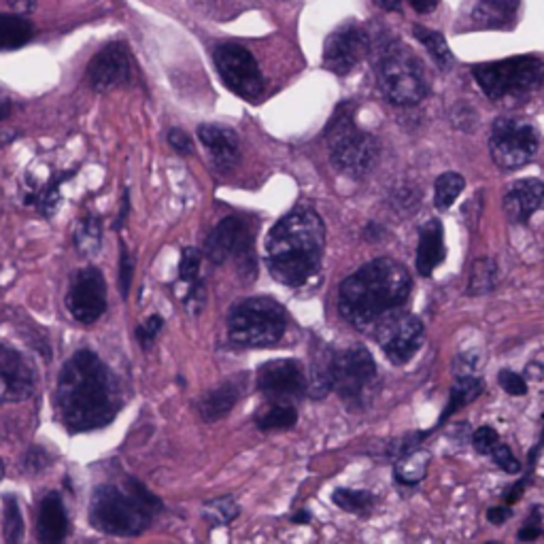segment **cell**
<instances>
[{
    "label": "cell",
    "instance_id": "11",
    "mask_svg": "<svg viewBox=\"0 0 544 544\" xmlns=\"http://www.w3.org/2000/svg\"><path fill=\"white\" fill-rule=\"evenodd\" d=\"M377 338L391 364H407L421 347L423 324L419 317L410 313H400V308H398V311L385 315L378 321Z\"/></svg>",
    "mask_w": 544,
    "mask_h": 544
},
{
    "label": "cell",
    "instance_id": "50",
    "mask_svg": "<svg viewBox=\"0 0 544 544\" xmlns=\"http://www.w3.org/2000/svg\"><path fill=\"white\" fill-rule=\"evenodd\" d=\"M525 377L531 378V381H540V378L544 377V368H542V364L531 362V364L528 366V368H525Z\"/></svg>",
    "mask_w": 544,
    "mask_h": 544
},
{
    "label": "cell",
    "instance_id": "38",
    "mask_svg": "<svg viewBox=\"0 0 544 544\" xmlns=\"http://www.w3.org/2000/svg\"><path fill=\"white\" fill-rule=\"evenodd\" d=\"M132 277H135V259H132L128 247L122 243L119 245V289H122L124 298H128Z\"/></svg>",
    "mask_w": 544,
    "mask_h": 544
},
{
    "label": "cell",
    "instance_id": "15",
    "mask_svg": "<svg viewBox=\"0 0 544 544\" xmlns=\"http://www.w3.org/2000/svg\"><path fill=\"white\" fill-rule=\"evenodd\" d=\"M257 389L266 400L292 402L307 391V377L302 366L294 359H275L257 370Z\"/></svg>",
    "mask_w": 544,
    "mask_h": 544
},
{
    "label": "cell",
    "instance_id": "17",
    "mask_svg": "<svg viewBox=\"0 0 544 544\" xmlns=\"http://www.w3.org/2000/svg\"><path fill=\"white\" fill-rule=\"evenodd\" d=\"M35 391V372L26 358L0 345V404L24 402Z\"/></svg>",
    "mask_w": 544,
    "mask_h": 544
},
{
    "label": "cell",
    "instance_id": "23",
    "mask_svg": "<svg viewBox=\"0 0 544 544\" xmlns=\"http://www.w3.org/2000/svg\"><path fill=\"white\" fill-rule=\"evenodd\" d=\"M521 0H480L474 9V22L483 28H510L517 22Z\"/></svg>",
    "mask_w": 544,
    "mask_h": 544
},
{
    "label": "cell",
    "instance_id": "9",
    "mask_svg": "<svg viewBox=\"0 0 544 544\" xmlns=\"http://www.w3.org/2000/svg\"><path fill=\"white\" fill-rule=\"evenodd\" d=\"M540 136L529 119L499 117L496 119L489 136V154L498 168L517 170L534 160Z\"/></svg>",
    "mask_w": 544,
    "mask_h": 544
},
{
    "label": "cell",
    "instance_id": "43",
    "mask_svg": "<svg viewBox=\"0 0 544 544\" xmlns=\"http://www.w3.org/2000/svg\"><path fill=\"white\" fill-rule=\"evenodd\" d=\"M540 531H542V515L540 510L534 509L528 521H525L523 529L519 531V540H536V538L540 536Z\"/></svg>",
    "mask_w": 544,
    "mask_h": 544
},
{
    "label": "cell",
    "instance_id": "18",
    "mask_svg": "<svg viewBox=\"0 0 544 544\" xmlns=\"http://www.w3.org/2000/svg\"><path fill=\"white\" fill-rule=\"evenodd\" d=\"M247 247H251V237L249 232H247L245 221L238 217H226L213 227L211 234H208L205 256L211 259L213 264H224L230 257H251L245 256Z\"/></svg>",
    "mask_w": 544,
    "mask_h": 544
},
{
    "label": "cell",
    "instance_id": "6",
    "mask_svg": "<svg viewBox=\"0 0 544 544\" xmlns=\"http://www.w3.org/2000/svg\"><path fill=\"white\" fill-rule=\"evenodd\" d=\"M287 327V313L279 302L257 296L240 300L227 315V334L238 347H275Z\"/></svg>",
    "mask_w": 544,
    "mask_h": 544
},
{
    "label": "cell",
    "instance_id": "53",
    "mask_svg": "<svg viewBox=\"0 0 544 544\" xmlns=\"http://www.w3.org/2000/svg\"><path fill=\"white\" fill-rule=\"evenodd\" d=\"M11 109L14 106H11L9 100H0V119H7L11 116Z\"/></svg>",
    "mask_w": 544,
    "mask_h": 544
},
{
    "label": "cell",
    "instance_id": "32",
    "mask_svg": "<svg viewBox=\"0 0 544 544\" xmlns=\"http://www.w3.org/2000/svg\"><path fill=\"white\" fill-rule=\"evenodd\" d=\"M334 504L353 515H368L375 509L377 499L370 491H358V489H337L332 493Z\"/></svg>",
    "mask_w": 544,
    "mask_h": 544
},
{
    "label": "cell",
    "instance_id": "13",
    "mask_svg": "<svg viewBox=\"0 0 544 544\" xmlns=\"http://www.w3.org/2000/svg\"><path fill=\"white\" fill-rule=\"evenodd\" d=\"M66 307L81 324H94L106 308V281L98 268L75 272L66 294Z\"/></svg>",
    "mask_w": 544,
    "mask_h": 544
},
{
    "label": "cell",
    "instance_id": "37",
    "mask_svg": "<svg viewBox=\"0 0 544 544\" xmlns=\"http://www.w3.org/2000/svg\"><path fill=\"white\" fill-rule=\"evenodd\" d=\"M200 264H202V256H200L198 249H194V247H187V249H183L181 262H179L181 281L187 283V286H194V283H198Z\"/></svg>",
    "mask_w": 544,
    "mask_h": 544
},
{
    "label": "cell",
    "instance_id": "45",
    "mask_svg": "<svg viewBox=\"0 0 544 544\" xmlns=\"http://www.w3.org/2000/svg\"><path fill=\"white\" fill-rule=\"evenodd\" d=\"M49 464V455L43 451V448L35 447L30 448V453L26 455V470L28 472H41L43 468H45Z\"/></svg>",
    "mask_w": 544,
    "mask_h": 544
},
{
    "label": "cell",
    "instance_id": "22",
    "mask_svg": "<svg viewBox=\"0 0 544 544\" xmlns=\"http://www.w3.org/2000/svg\"><path fill=\"white\" fill-rule=\"evenodd\" d=\"M68 534V517L58 493H47L39 509V540L54 544Z\"/></svg>",
    "mask_w": 544,
    "mask_h": 544
},
{
    "label": "cell",
    "instance_id": "33",
    "mask_svg": "<svg viewBox=\"0 0 544 544\" xmlns=\"http://www.w3.org/2000/svg\"><path fill=\"white\" fill-rule=\"evenodd\" d=\"M466 181L458 173H445L436 179L434 186V205L438 208H448L458 200V196L464 192Z\"/></svg>",
    "mask_w": 544,
    "mask_h": 544
},
{
    "label": "cell",
    "instance_id": "35",
    "mask_svg": "<svg viewBox=\"0 0 544 544\" xmlns=\"http://www.w3.org/2000/svg\"><path fill=\"white\" fill-rule=\"evenodd\" d=\"M66 176H71V175L55 176L54 181H49L45 187L39 189V192L30 194L26 198L28 205H35L43 215H54L55 208H58V202H60V183L65 181Z\"/></svg>",
    "mask_w": 544,
    "mask_h": 544
},
{
    "label": "cell",
    "instance_id": "28",
    "mask_svg": "<svg viewBox=\"0 0 544 544\" xmlns=\"http://www.w3.org/2000/svg\"><path fill=\"white\" fill-rule=\"evenodd\" d=\"M394 474L396 480L402 485H417L419 480L426 477L428 466H429V453L423 451V448H415L402 458L394 461Z\"/></svg>",
    "mask_w": 544,
    "mask_h": 544
},
{
    "label": "cell",
    "instance_id": "41",
    "mask_svg": "<svg viewBox=\"0 0 544 544\" xmlns=\"http://www.w3.org/2000/svg\"><path fill=\"white\" fill-rule=\"evenodd\" d=\"M498 442H499V436H498L496 429L489 428V426L479 428L477 432H474V436H472L474 448H477V451L483 453V455H489L491 448L496 447Z\"/></svg>",
    "mask_w": 544,
    "mask_h": 544
},
{
    "label": "cell",
    "instance_id": "44",
    "mask_svg": "<svg viewBox=\"0 0 544 544\" xmlns=\"http://www.w3.org/2000/svg\"><path fill=\"white\" fill-rule=\"evenodd\" d=\"M168 143H170V147H173L179 156H189L194 151L192 138H189L186 132L179 130V128H173L168 132Z\"/></svg>",
    "mask_w": 544,
    "mask_h": 544
},
{
    "label": "cell",
    "instance_id": "40",
    "mask_svg": "<svg viewBox=\"0 0 544 544\" xmlns=\"http://www.w3.org/2000/svg\"><path fill=\"white\" fill-rule=\"evenodd\" d=\"M498 383L502 385V389L510 396L528 394V383H525V377L517 375V372H512V370H499Z\"/></svg>",
    "mask_w": 544,
    "mask_h": 544
},
{
    "label": "cell",
    "instance_id": "5",
    "mask_svg": "<svg viewBox=\"0 0 544 544\" xmlns=\"http://www.w3.org/2000/svg\"><path fill=\"white\" fill-rule=\"evenodd\" d=\"M327 147L334 166L353 179L368 175L378 160L377 138L358 128L349 103L338 106L327 126Z\"/></svg>",
    "mask_w": 544,
    "mask_h": 544
},
{
    "label": "cell",
    "instance_id": "30",
    "mask_svg": "<svg viewBox=\"0 0 544 544\" xmlns=\"http://www.w3.org/2000/svg\"><path fill=\"white\" fill-rule=\"evenodd\" d=\"M413 35L417 36V39H419V43H423V47L428 49V54L432 55L440 71H448V68L453 66V54L447 45L445 36H442L438 30L423 28V26H419V24H417V26L413 28Z\"/></svg>",
    "mask_w": 544,
    "mask_h": 544
},
{
    "label": "cell",
    "instance_id": "52",
    "mask_svg": "<svg viewBox=\"0 0 544 544\" xmlns=\"http://www.w3.org/2000/svg\"><path fill=\"white\" fill-rule=\"evenodd\" d=\"M375 3L385 11H398V9H400L402 0H375Z\"/></svg>",
    "mask_w": 544,
    "mask_h": 544
},
{
    "label": "cell",
    "instance_id": "1",
    "mask_svg": "<svg viewBox=\"0 0 544 544\" xmlns=\"http://www.w3.org/2000/svg\"><path fill=\"white\" fill-rule=\"evenodd\" d=\"M55 407L68 432H92L116 419L122 407L119 385L103 359L77 351L62 366Z\"/></svg>",
    "mask_w": 544,
    "mask_h": 544
},
{
    "label": "cell",
    "instance_id": "48",
    "mask_svg": "<svg viewBox=\"0 0 544 544\" xmlns=\"http://www.w3.org/2000/svg\"><path fill=\"white\" fill-rule=\"evenodd\" d=\"M410 5H413L415 11H419V14H432V11L438 7V0H408Z\"/></svg>",
    "mask_w": 544,
    "mask_h": 544
},
{
    "label": "cell",
    "instance_id": "24",
    "mask_svg": "<svg viewBox=\"0 0 544 544\" xmlns=\"http://www.w3.org/2000/svg\"><path fill=\"white\" fill-rule=\"evenodd\" d=\"M240 388L234 381L221 383L219 388H215L200 398L198 410L202 419L213 423L224 419V417L234 408V404L238 402Z\"/></svg>",
    "mask_w": 544,
    "mask_h": 544
},
{
    "label": "cell",
    "instance_id": "20",
    "mask_svg": "<svg viewBox=\"0 0 544 544\" xmlns=\"http://www.w3.org/2000/svg\"><path fill=\"white\" fill-rule=\"evenodd\" d=\"M544 200V183L540 179H521L506 189L504 213L512 224H525Z\"/></svg>",
    "mask_w": 544,
    "mask_h": 544
},
{
    "label": "cell",
    "instance_id": "16",
    "mask_svg": "<svg viewBox=\"0 0 544 544\" xmlns=\"http://www.w3.org/2000/svg\"><path fill=\"white\" fill-rule=\"evenodd\" d=\"M368 49V36L362 28L345 26L327 36L324 47V66L334 75H349Z\"/></svg>",
    "mask_w": 544,
    "mask_h": 544
},
{
    "label": "cell",
    "instance_id": "47",
    "mask_svg": "<svg viewBox=\"0 0 544 544\" xmlns=\"http://www.w3.org/2000/svg\"><path fill=\"white\" fill-rule=\"evenodd\" d=\"M130 213V189H124V196H122V211H119L117 219H116V227H122L126 217H128Z\"/></svg>",
    "mask_w": 544,
    "mask_h": 544
},
{
    "label": "cell",
    "instance_id": "25",
    "mask_svg": "<svg viewBox=\"0 0 544 544\" xmlns=\"http://www.w3.org/2000/svg\"><path fill=\"white\" fill-rule=\"evenodd\" d=\"M35 26L20 14H0V52H14L28 45Z\"/></svg>",
    "mask_w": 544,
    "mask_h": 544
},
{
    "label": "cell",
    "instance_id": "26",
    "mask_svg": "<svg viewBox=\"0 0 544 544\" xmlns=\"http://www.w3.org/2000/svg\"><path fill=\"white\" fill-rule=\"evenodd\" d=\"M256 426L264 432H272V429H289L298 421V413H296L294 404L287 400H268L266 407H262L253 417Z\"/></svg>",
    "mask_w": 544,
    "mask_h": 544
},
{
    "label": "cell",
    "instance_id": "31",
    "mask_svg": "<svg viewBox=\"0 0 544 544\" xmlns=\"http://www.w3.org/2000/svg\"><path fill=\"white\" fill-rule=\"evenodd\" d=\"M75 245L86 256H94V253L100 251V247H103V227H100V221L96 217H86L79 221L77 230H75Z\"/></svg>",
    "mask_w": 544,
    "mask_h": 544
},
{
    "label": "cell",
    "instance_id": "21",
    "mask_svg": "<svg viewBox=\"0 0 544 544\" xmlns=\"http://www.w3.org/2000/svg\"><path fill=\"white\" fill-rule=\"evenodd\" d=\"M445 230L440 219H428L419 227V245H417V272L421 277H429L434 268H438L445 259Z\"/></svg>",
    "mask_w": 544,
    "mask_h": 544
},
{
    "label": "cell",
    "instance_id": "34",
    "mask_svg": "<svg viewBox=\"0 0 544 544\" xmlns=\"http://www.w3.org/2000/svg\"><path fill=\"white\" fill-rule=\"evenodd\" d=\"M238 504L232 496L208 499L205 504V517L211 525H227L238 517Z\"/></svg>",
    "mask_w": 544,
    "mask_h": 544
},
{
    "label": "cell",
    "instance_id": "56",
    "mask_svg": "<svg viewBox=\"0 0 544 544\" xmlns=\"http://www.w3.org/2000/svg\"><path fill=\"white\" fill-rule=\"evenodd\" d=\"M542 421H544V415H542ZM542 440H544V436H542Z\"/></svg>",
    "mask_w": 544,
    "mask_h": 544
},
{
    "label": "cell",
    "instance_id": "29",
    "mask_svg": "<svg viewBox=\"0 0 544 544\" xmlns=\"http://www.w3.org/2000/svg\"><path fill=\"white\" fill-rule=\"evenodd\" d=\"M498 281H499V268H498L496 259L479 257L477 262L472 264L470 283H468V294L470 296L489 294L498 287Z\"/></svg>",
    "mask_w": 544,
    "mask_h": 544
},
{
    "label": "cell",
    "instance_id": "10",
    "mask_svg": "<svg viewBox=\"0 0 544 544\" xmlns=\"http://www.w3.org/2000/svg\"><path fill=\"white\" fill-rule=\"evenodd\" d=\"M215 66L227 90L245 100H257L264 94V77L249 49L238 43H221L213 52Z\"/></svg>",
    "mask_w": 544,
    "mask_h": 544
},
{
    "label": "cell",
    "instance_id": "39",
    "mask_svg": "<svg viewBox=\"0 0 544 544\" xmlns=\"http://www.w3.org/2000/svg\"><path fill=\"white\" fill-rule=\"evenodd\" d=\"M489 455L493 458V461H496V466L502 468L504 472L517 474L519 470H521V464H519V459L515 458V455H512L510 447L502 445V442H498V445L491 448Z\"/></svg>",
    "mask_w": 544,
    "mask_h": 544
},
{
    "label": "cell",
    "instance_id": "12",
    "mask_svg": "<svg viewBox=\"0 0 544 544\" xmlns=\"http://www.w3.org/2000/svg\"><path fill=\"white\" fill-rule=\"evenodd\" d=\"M377 364L364 347L340 351L332 358V388L345 400L362 398L366 388L375 381Z\"/></svg>",
    "mask_w": 544,
    "mask_h": 544
},
{
    "label": "cell",
    "instance_id": "19",
    "mask_svg": "<svg viewBox=\"0 0 544 544\" xmlns=\"http://www.w3.org/2000/svg\"><path fill=\"white\" fill-rule=\"evenodd\" d=\"M198 138L219 173H230L237 168L240 160V141L232 128L219 124H202L198 128Z\"/></svg>",
    "mask_w": 544,
    "mask_h": 544
},
{
    "label": "cell",
    "instance_id": "4",
    "mask_svg": "<svg viewBox=\"0 0 544 544\" xmlns=\"http://www.w3.org/2000/svg\"><path fill=\"white\" fill-rule=\"evenodd\" d=\"M162 502L138 480L130 479L128 489L103 485L94 491L90 504V521L98 531L111 536H136L147 529Z\"/></svg>",
    "mask_w": 544,
    "mask_h": 544
},
{
    "label": "cell",
    "instance_id": "14",
    "mask_svg": "<svg viewBox=\"0 0 544 544\" xmlns=\"http://www.w3.org/2000/svg\"><path fill=\"white\" fill-rule=\"evenodd\" d=\"M132 65H130V49L124 41H116L105 45L94 55L87 65L86 79L87 86L94 92H111L119 86H126L130 81Z\"/></svg>",
    "mask_w": 544,
    "mask_h": 544
},
{
    "label": "cell",
    "instance_id": "54",
    "mask_svg": "<svg viewBox=\"0 0 544 544\" xmlns=\"http://www.w3.org/2000/svg\"><path fill=\"white\" fill-rule=\"evenodd\" d=\"M292 521H294V523H308V521H311V515H308L307 510H300L298 515H294V517H292Z\"/></svg>",
    "mask_w": 544,
    "mask_h": 544
},
{
    "label": "cell",
    "instance_id": "3",
    "mask_svg": "<svg viewBox=\"0 0 544 544\" xmlns=\"http://www.w3.org/2000/svg\"><path fill=\"white\" fill-rule=\"evenodd\" d=\"M410 289L413 279L400 262L372 259L340 283L338 311L347 324L366 332L385 315L398 311L408 300Z\"/></svg>",
    "mask_w": 544,
    "mask_h": 544
},
{
    "label": "cell",
    "instance_id": "51",
    "mask_svg": "<svg viewBox=\"0 0 544 544\" xmlns=\"http://www.w3.org/2000/svg\"><path fill=\"white\" fill-rule=\"evenodd\" d=\"M523 489H525V480H523V483H517L515 487H512V489H510V493H509V496H506V502H509V504H512V502H517V499L523 496Z\"/></svg>",
    "mask_w": 544,
    "mask_h": 544
},
{
    "label": "cell",
    "instance_id": "27",
    "mask_svg": "<svg viewBox=\"0 0 544 544\" xmlns=\"http://www.w3.org/2000/svg\"><path fill=\"white\" fill-rule=\"evenodd\" d=\"M483 389H485V385H483V381H480L479 377H474V375H459L458 381H455V385L451 388V396H448L447 407H445V410H442V415H440V419H438V426H442V423H445L448 419V417L458 413V410L461 407H466V404H470V402L477 400V398L480 394H483ZM438 426H436V428H438Z\"/></svg>",
    "mask_w": 544,
    "mask_h": 544
},
{
    "label": "cell",
    "instance_id": "8",
    "mask_svg": "<svg viewBox=\"0 0 544 544\" xmlns=\"http://www.w3.org/2000/svg\"><path fill=\"white\" fill-rule=\"evenodd\" d=\"M474 79L491 100L519 96L538 90L544 84V60L519 55L474 66Z\"/></svg>",
    "mask_w": 544,
    "mask_h": 544
},
{
    "label": "cell",
    "instance_id": "49",
    "mask_svg": "<svg viewBox=\"0 0 544 544\" xmlns=\"http://www.w3.org/2000/svg\"><path fill=\"white\" fill-rule=\"evenodd\" d=\"M9 5H11V9L20 11V14H28V11L35 9L36 0H9Z\"/></svg>",
    "mask_w": 544,
    "mask_h": 544
},
{
    "label": "cell",
    "instance_id": "7",
    "mask_svg": "<svg viewBox=\"0 0 544 544\" xmlns=\"http://www.w3.org/2000/svg\"><path fill=\"white\" fill-rule=\"evenodd\" d=\"M377 81L383 96L398 106H415L428 96V79L419 58L402 43H388L377 55Z\"/></svg>",
    "mask_w": 544,
    "mask_h": 544
},
{
    "label": "cell",
    "instance_id": "46",
    "mask_svg": "<svg viewBox=\"0 0 544 544\" xmlns=\"http://www.w3.org/2000/svg\"><path fill=\"white\" fill-rule=\"evenodd\" d=\"M510 515H512V510L509 509V506H496V509H489V512H487V519H489L491 523L499 525V523L509 521Z\"/></svg>",
    "mask_w": 544,
    "mask_h": 544
},
{
    "label": "cell",
    "instance_id": "42",
    "mask_svg": "<svg viewBox=\"0 0 544 544\" xmlns=\"http://www.w3.org/2000/svg\"><path fill=\"white\" fill-rule=\"evenodd\" d=\"M162 324H164V321H162L160 315H154V317H149L147 321H145V324H141L136 327V340L141 343V347L147 349V347L154 343L157 332L162 330Z\"/></svg>",
    "mask_w": 544,
    "mask_h": 544
},
{
    "label": "cell",
    "instance_id": "2",
    "mask_svg": "<svg viewBox=\"0 0 544 544\" xmlns=\"http://www.w3.org/2000/svg\"><path fill=\"white\" fill-rule=\"evenodd\" d=\"M326 251V226L319 213L298 205L277 221L266 238V266L277 281L302 287L321 268Z\"/></svg>",
    "mask_w": 544,
    "mask_h": 544
},
{
    "label": "cell",
    "instance_id": "36",
    "mask_svg": "<svg viewBox=\"0 0 544 544\" xmlns=\"http://www.w3.org/2000/svg\"><path fill=\"white\" fill-rule=\"evenodd\" d=\"M5 540L15 544L24 538V519L14 496H5Z\"/></svg>",
    "mask_w": 544,
    "mask_h": 544
},
{
    "label": "cell",
    "instance_id": "55",
    "mask_svg": "<svg viewBox=\"0 0 544 544\" xmlns=\"http://www.w3.org/2000/svg\"><path fill=\"white\" fill-rule=\"evenodd\" d=\"M5 477V466H3V461H0V479Z\"/></svg>",
    "mask_w": 544,
    "mask_h": 544
}]
</instances>
